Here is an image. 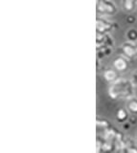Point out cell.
Returning a JSON list of instances; mask_svg holds the SVG:
<instances>
[{
  "label": "cell",
  "mask_w": 137,
  "mask_h": 153,
  "mask_svg": "<svg viewBox=\"0 0 137 153\" xmlns=\"http://www.w3.org/2000/svg\"><path fill=\"white\" fill-rule=\"evenodd\" d=\"M134 83L129 79H119L109 86L108 94L111 99H130L133 96Z\"/></svg>",
  "instance_id": "1"
},
{
  "label": "cell",
  "mask_w": 137,
  "mask_h": 153,
  "mask_svg": "<svg viewBox=\"0 0 137 153\" xmlns=\"http://www.w3.org/2000/svg\"><path fill=\"white\" fill-rule=\"evenodd\" d=\"M96 8L98 13L109 14V16L114 14L117 11L114 3L109 1V0H97Z\"/></svg>",
  "instance_id": "2"
},
{
  "label": "cell",
  "mask_w": 137,
  "mask_h": 153,
  "mask_svg": "<svg viewBox=\"0 0 137 153\" xmlns=\"http://www.w3.org/2000/svg\"><path fill=\"white\" fill-rule=\"evenodd\" d=\"M112 29V23L109 21L106 20V19H103L98 17L96 20V30L98 35H102L105 36V33L111 31Z\"/></svg>",
  "instance_id": "3"
},
{
  "label": "cell",
  "mask_w": 137,
  "mask_h": 153,
  "mask_svg": "<svg viewBox=\"0 0 137 153\" xmlns=\"http://www.w3.org/2000/svg\"><path fill=\"white\" fill-rule=\"evenodd\" d=\"M122 51L127 57L137 56V45L130 44V43H124L122 46Z\"/></svg>",
  "instance_id": "4"
},
{
  "label": "cell",
  "mask_w": 137,
  "mask_h": 153,
  "mask_svg": "<svg viewBox=\"0 0 137 153\" xmlns=\"http://www.w3.org/2000/svg\"><path fill=\"white\" fill-rule=\"evenodd\" d=\"M113 66H114V68L118 71H125L127 67V61L123 59V57H117V59L113 61Z\"/></svg>",
  "instance_id": "5"
},
{
  "label": "cell",
  "mask_w": 137,
  "mask_h": 153,
  "mask_svg": "<svg viewBox=\"0 0 137 153\" xmlns=\"http://www.w3.org/2000/svg\"><path fill=\"white\" fill-rule=\"evenodd\" d=\"M137 0H123V6L127 12H131L136 6Z\"/></svg>",
  "instance_id": "6"
},
{
  "label": "cell",
  "mask_w": 137,
  "mask_h": 153,
  "mask_svg": "<svg viewBox=\"0 0 137 153\" xmlns=\"http://www.w3.org/2000/svg\"><path fill=\"white\" fill-rule=\"evenodd\" d=\"M116 73L113 70H106L105 73H103V78L106 81H109V82H113L116 79Z\"/></svg>",
  "instance_id": "7"
},
{
  "label": "cell",
  "mask_w": 137,
  "mask_h": 153,
  "mask_svg": "<svg viewBox=\"0 0 137 153\" xmlns=\"http://www.w3.org/2000/svg\"><path fill=\"white\" fill-rule=\"evenodd\" d=\"M127 108L133 114H137V99H130L127 102Z\"/></svg>",
  "instance_id": "8"
},
{
  "label": "cell",
  "mask_w": 137,
  "mask_h": 153,
  "mask_svg": "<svg viewBox=\"0 0 137 153\" xmlns=\"http://www.w3.org/2000/svg\"><path fill=\"white\" fill-rule=\"evenodd\" d=\"M116 118L119 122H125L126 120L127 119V112L126 111L125 109H119L117 111V114H116Z\"/></svg>",
  "instance_id": "9"
},
{
  "label": "cell",
  "mask_w": 137,
  "mask_h": 153,
  "mask_svg": "<svg viewBox=\"0 0 137 153\" xmlns=\"http://www.w3.org/2000/svg\"><path fill=\"white\" fill-rule=\"evenodd\" d=\"M127 37H129L130 40H136L137 39L136 30H130V32L127 33Z\"/></svg>",
  "instance_id": "10"
},
{
  "label": "cell",
  "mask_w": 137,
  "mask_h": 153,
  "mask_svg": "<svg viewBox=\"0 0 137 153\" xmlns=\"http://www.w3.org/2000/svg\"><path fill=\"white\" fill-rule=\"evenodd\" d=\"M133 79H134V81L137 83V72H136V73L133 75Z\"/></svg>",
  "instance_id": "11"
}]
</instances>
